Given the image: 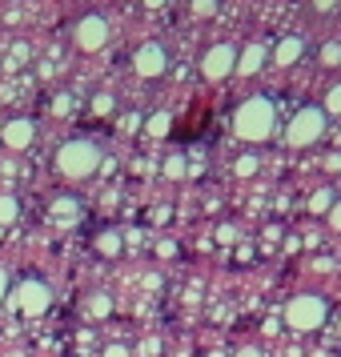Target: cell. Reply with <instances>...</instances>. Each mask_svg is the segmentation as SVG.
<instances>
[{
    "label": "cell",
    "mask_w": 341,
    "mask_h": 357,
    "mask_svg": "<svg viewBox=\"0 0 341 357\" xmlns=\"http://www.w3.org/2000/svg\"><path fill=\"white\" fill-rule=\"evenodd\" d=\"M169 121H173L169 113H153V116L145 121V132H153V137H165V132H169Z\"/></svg>",
    "instance_id": "18"
},
{
    "label": "cell",
    "mask_w": 341,
    "mask_h": 357,
    "mask_svg": "<svg viewBox=\"0 0 341 357\" xmlns=\"http://www.w3.org/2000/svg\"><path fill=\"white\" fill-rule=\"evenodd\" d=\"M265 56H269V45H249V49L237 52V68L233 73H241V77H253V73H261L265 68Z\"/></svg>",
    "instance_id": "10"
},
{
    "label": "cell",
    "mask_w": 341,
    "mask_h": 357,
    "mask_svg": "<svg viewBox=\"0 0 341 357\" xmlns=\"http://www.w3.org/2000/svg\"><path fill=\"white\" fill-rule=\"evenodd\" d=\"M325 321H329V305H325V297H317V293H297L289 305H285V325L297 329V333L321 329Z\"/></svg>",
    "instance_id": "4"
},
{
    "label": "cell",
    "mask_w": 341,
    "mask_h": 357,
    "mask_svg": "<svg viewBox=\"0 0 341 357\" xmlns=\"http://www.w3.org/2000/svg\"><path fill=\"white\" fill-rule=\"evenodd\" d=\"M8 289H13V281H8V273H4V269H0V301L8 297Z\"/></svg>",
    "instance_id": "28"
},
{
    "label": "cell",
    "mask_w": 341,
    "mask_h": 357,
    "mask_svg": "<svg viewBox=\"0 0 341 357\" xmlns=\"http://www.w3.org/2000/svg\"><path fill=\"white\" fill-rule=\"evenodd\" d=\"M97 169H100V149L93 141H84V137L65 141L56 149V173L65 181H84V177H93Z\"/></svg>",
    "instance_id": "2"
},
{
    "label": "cell",
    "mask_w": 341,
    "mask_h": 357,
    "mask_svg": "<svg viewBox=\"0 0 341 357\" xmlns=\"http://www.w3.org/2000/svg\"><path fill=\"white\" fill-rule=\"evenodd\" d=\"M313 8H317V13H333V8H338V0H313Z\"/></svg>",
    "instance_id": "27"
},
{
    "label": "cell",
    "mask_w": 341,
    "mask_h": 357,
    "mask_svg": "<svg viewBox=\"0 0 341 357\" xmlns=\"http://www.w3.org/2000/svg\"><path fill=\"white\" fill-rule=\"evenodd\" d=\"M325 221H329V229H338V233H341V201H333V205H329Z\"/></svg>",
    "instance_id": "24"
},
{
    "label": "cell",
    "mask_w": 341,
    "mask_h": 357,
    "mask_svg": "<svg viewBox=\"0 0 341 357\" xmlns=\"http://www.w3.org/2000/svg\"><path fill=\"white\" fill-rule=\"evenodd\" d=\"M145 8H165V0H141Z\"/></svg>",
    "instance_id": "31"
},
{
    "label": "cell",
    "mask_w": 341,
    "mask_h": 357,
    "mask_svg": "<svg viewBox=\"0 0 341 357\" xmlns=\"http://www.w3.org/2000/svg\"><path fill=\"white\" fill-rule=\"evenodd\" d=\"M165 173H169V177H185V173H189V165H185V157H169V165H165Z\"/></svg>",
    "instance_id": "22"
},
{
    "label": "cell",
    "mask_w": 341,
    "mask_h": 357,
    "mask_svg": "<svg viewBox=\"0 0 341 357\" xmlns=\"http://www.w3.org/2000/svg\"><path fill=\"white\" fill-rule=\"evenodd\" d=\"M338 329H341V321H338Z\"/></svg>",
    "instance_id": "33"
},
{
    "label": "cell",
    "mask_w": 341,
    "mask_h": 357,
    "mask_svg": "<svg viewBox=\"0 0 341 357\" xmlns=\"http://www.w3.org/2000/svg\"><path fill=\"white\" fill-rule=\"evenodd\" d=\"M105 357H129V349H125V345H109V349H105Z\"/></svg>",
    "instance_id": "29"
},
{
    "label": "cell",
    "mask_w": 341,
    "mask_h": 357,
    "mask_svg": "<svg viewBox=\"0 0 341 357\" xmlns=\"http://www.w3.org/2000/svg\"><path fill=\"white\" fill-rule=\"evenodd\" d=\"M209 357H225V354H209Z\"/></svg>",
    "instance_id": "32"
},
{
    "label": "cell",
    "mask_w": 341,
    "mask_h": 357,
    "mask_svg": "<svg viewBox=\"0 0 341 357\" xmlns=\"http://www.w3.org/2000/svg\"><path fill=\"white\" fill-rule=\"evenodd\" d=\"M49 217L52 221H56V225H77V221H81L84 217V209H81V201H77V197H56V201H52V209H49Z\"/></svg>",
    "instance_id": "11"
},
{
    "label": "cell",
    "mask_w": 341,
    "mask_h": 357,
    "mask_svg": "<svg viewBox=\"0 0 341 357\" xmlns=\"http://www.w3.org/2000/svg\"><path fill=\"white\" fill-rule=\"evenodd\" d=\"M121 129H125V132H137V129H141V116H137V113H125V116H121Z\"/></svg>",
    "instance_id": "25"
},
{
    "label": "cell",
    "mask_w": 341,
    "mask_h": 357,
    "mask_svg": "<svg viewBox=\"0 0 341 357\" xmlns=\"http://www.w3.org/2000/svg\"><path fill=\"white\" fill-rule=\"evenodd\" d=\"M33 141H36V121L33 116H13V121H4V129H0V145L4 149L24 153Z\"/></svg>",
    "instance_id": "9"
},
{
    "label": "cell",
    "mask_w": 341,
    "mask_h": 357,
    "mask_svg": "<svg viewBox=\"0 0 341 357\" xmlns=\"http://www.w3.org/2000/svg\"><path fill=\"white\" fill-rule=\"evenodd\" d=\"M329 205H333V193H329V189H317V193L309 197V209H313V213H321V217L329 213Z\"/></svg>",
    "instance_id": "19"
},
{
    "label": "cell",
    "mask_w": 341,
    "mask_h": 357,
    "mask_svg": "<svg viewBox=\"0 0 341 357\" xmlns=\"http://www.w3.org/2000/svg\"><path fill=\"white\" fill-rule=\"evenodd\" d=\"M321 109H325V116H329V113H341V84H333V89H329V97H325Z\"/></svg>",
    "instance_id": "21"
},
{
    "label": "cell",
    "mask_w": 341,
    "mask_h": 357,
    "mask_svg": "<svg viewBox=\"0 0 341 357\" xmlns=\"http://www.w3.org/2000/svg\"><path fill=\"white\" fill-rule=\"evenodd\" d=\"M233 169H237V177H253V173H257V157H253V153H245V157H237Z\"/></svg>",
    "instance_id": "20"
},
{
    "label": "cell",
    "mask_w": 341,
    "mask_h": 357,
    "mask_svg": "<svg viewBox=\"0 0 341 357\" xmlns=\"http://www.w3.org/2000/svg\"><path fill=\"white\" fill-rule=\"evenodd\" d=\"M233 68H237V49H233V45H213V49H205V56H201V77L213 81V84L233 77Z\"/></svg>",
    "instance_id": "8"
},
{
    "label": "cell",
    "mask_w": 341,
    "mask_h": 357,
    "mask_svg": "<svg viewBox=\"0 0 341 357\" xmlns=\"http://www.w3.org/2000/svg\"><path fill=\"white\" fill-rule=\"evenodd\" d=\"M277 129V109L269 97H249L237 105V113H233V132L249 141V145H261V141H269Z\"/></svg>",
    "instance_id": "1"
},
{
    "label": "cell",
    "mask_w": 341,
    "mask_h": 357,
    "mask_svg": "<svg viewBox=\"0 0 341 357\" xmlns=\"http://www.w3.org/2000/svg\"><path fill=\"white\" fill-rule=\"evenodd\" d=\"M305 56V40L301 36H285V40H277V49H273V65L281 68H293L297 61Z\"/></svg>",
    "instance_id": "12"
},
{
    "label": "cell",
    "mask_w": 341,
    "mask_h": 357,
    "mask_svg": "<svg viewBox=\"0 0 341 357\" xmlns=\"http://www.w3.org/2000/svg\"><path fill=\"white\" fill-rule=\"evenodd\" d=\"M325 125H329V116H325L321 105H305V109H297L293 121L285 125V141H289L293 149H309V145L321 141Z\"/></svg>",
    "instance_id": "3"
},
{
    "label": "cell",
    "mask_w": 341,
    "mask_h": 357,
    "mask_svg": "<svg viewBox=\"0 0 341 357\" xmlns=\"http://www.w3.org/2000/svg\"><path fill=\"white\" fill-rule=\"evenodd\" d=\"M237 357H261V349H253V345H245V349H237Z\"/></svg>",
    "instance_id": "30"
},
{
    "label": "cell",
    "mask_w": 341,
    "mask_h": 357,
    "mask_svg": "<svg viewBox=\"0 0 341 357\" xmlns=\"http://www.w3.org/2000/svg\"><path fill=\"white\" fill-rule=\"evenodd\" d=\"M20 217V201L17 197H0V225H17Z\"/></svg>",
    "instance_id": "15"
},
{
    "label": "cell",
    "mask_w": 341,
    "mask_h": 357,
    "mask_svg": "<svg viewBox=\"0 0 341 357\" xmlns=\"http://www.w3.org/2000/svg\"><path fill=\"white\" fill-rule=\"evenodd\" d=\"M73 109V100H68V93H61V97L52 100V113H68Z\"/></svg>",
    "instance_id": "26"
},
{
    "label": "cell",
    "mask_w": 341,
    "mask_h": 357,
    "mask_svg": "<svg viewBox=\"0 0 341 357\" xmlns=\"http://www.w3.org/2000/svg\"><path fill=\"white\" fill-rule=\"evenodd\" d=\"M13 293H17L20 313H29V317H40V313L52 305V289L40 281V277H24V281H20Z\"/></svg>",
    "instance_id": "7"
},
{
    "label": "cell",
    "mask_w": 341,
    "mask_h": 357,
    "mask_svg": "<svg viewBox=\"0 0 341 357\" xmlns=\"http://www.w3.org/2000/svg\"><path fill=\"white\" fill-rule=\"evenodd\" d=\"M165 68H169V49H165L161 40H145L141 49L132 52V73L137 77L157 81V77H165Z\"/></svg>",
    "instance_id": "6"
},
{
    "label": "cell",
    "mask_w": 341,
    "mask_h": 357,
    "mask_svg": "<svg viewBox=\"0 0 341 357\" xmlns=\"http://www.w3.org/2000/svg\"><path fill=\"white\" fill-rule=\"evenodd\" d=\"M317 61L325 68H341V40H325L321 49H317Z\"/></svg>",
    "instance_id": "14"
},
{
    "label": "cell",
    "mask_w": 341,
    "mask_h": 357,
    "mask_svg": "<svg viewBox=\"0 0 341 357\" xmlns=\"http://www.w3.org/2000/svg\"><path fill=\"white\" fill-rule=\"evenodd\" d=\"M93 113H97V116L113 113V97H109V93H100V97H93Z\"/></svg>",
    "instance_id": "23"
},
{
    "label": "cell",
    "mask_w": 341,
    "mask_h": 357,
    "mask_svg": "<svg viewBox=\"0 0 341 357\" xmlns=\"http://www.w3.org/2000/svg\"><path fill=\"white\" fill-rule=\"evenodd\" d=\"M109 36H113V29H109V20L100 17V13H84V17L73 24V40H77L81 52H100L109 45Z\"/></svg>",
    "instance_id": "5"
},
{
    "label": "cell",
    "mask_w": 341,
    "mask_h": 357,
    "mask_svg": "<svg viewBox=\"0 0 341 357\" xmlns=\"http://www.w3.org/2000/svg\"><path fill=\"white\" fill-rule=\"evenodd\" d=\"M93 245H97L100 257H116L125 241H121V233H116V229H105V233H97V241H93Z\"/></svg>",
    "instance_id": "13"
},
{
    "label": "cell",
    "mask_w": 341,
    "mask_h": 357,
    "mask_svg": "<svg viewBox=\"0 0 341 357\" xmlns=\"http://www.w3.org/2000/svg\"><path fill=\"white\" fill-rule=\"evenodd\" d=\"M89 313H93V317H109V313H113V297H109V293H93V297H89Z\"/></svg>",
    "instance_id": "16"
},
{
    "label": "cell",
    "mask_w": 341,
    "mask_h": 357,
    "mask_svg": "<svg viewBox=\"0 0 341 357\" xmlns=\"http://www.w3.org/2000/svg\"><path fill=\"white\" fill-rule=\"evenodd\" d=\"M189 13H193V17H201V20H209V17H217V13H221V0H193V4H189Z\"/></svg>",
    "instance_id": "17"
}]
</instances>
